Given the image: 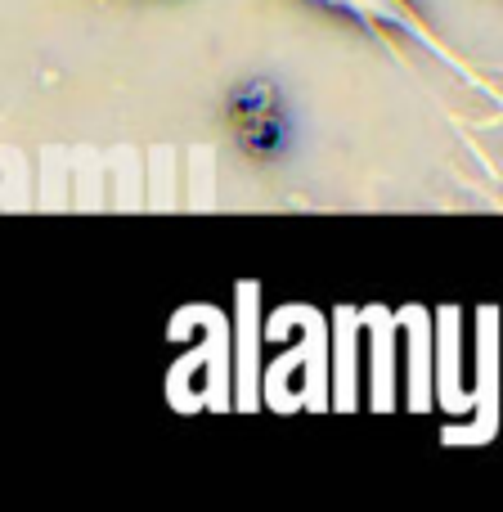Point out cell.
I'll return each mask as SVG.
<instances>
[{
    "label": "cell",
    "mask_w": 503,
    "mask_h": 512,
    "mask_svg": "<svg viewBox=\"0 0 503 512\" xmlns=\"http://www.w3.org/2000/svg\"><path fill=\"white\" fill-rule=\"evenodd\" d=\"M225 117H230L243 153H252V158H274V153L283 149V140H288L283 99H279V90H274L270 81H248V86H239L230 95Z\"/></svg>",
    "instance_id": "cell-1"
}]
</instances>
